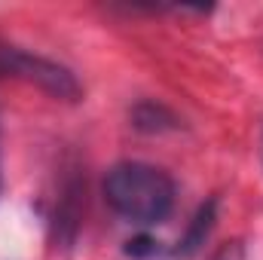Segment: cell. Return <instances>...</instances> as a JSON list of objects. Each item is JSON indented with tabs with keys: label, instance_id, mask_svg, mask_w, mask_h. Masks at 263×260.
<instances>
[{
	"label": "cell",
	"instance_id": "1",
	"mask_svg": "<svg viewBox=\"0 0 263 260\" xmlns=\"http://www.w3.org/2000/svg\"><path fill=\"white\" fill-rule=\"evenodd\" d=\"M104 202L129 224L156 227L175 208V181L150 162H117L104 175Z\"/></svg>",
	"mask_w": 263,
	"mask_h": 260
},
{
	"label": "cell",
	"instance_id": "2",
	"mask_svg": "<svg viewBox=\"0 0 263 260\" xmlns=\"http://www.w3.org/2000/svg\"><path fill=\"white\" fill-rule=\"evenodd\" d=\"M0 80H25L40 86L43 92H49L52 98L62 101H80L83 89L77 83V77L65 65L43 59L37 52H25L18 46H6L0 43Z\"/></svg>",
	"mask_w": 263,
	"mask_h": 260
},
{
	"label": "cell",
	"instance_id": "3",
	"mask_svg": "<svg viewBox=\"0 0 263 260\" xmlns=\"http://www.w3.org/2000/svg\"><path fill=\"white\" fill-rule=\"evenodd\" d=\"M214 220H217V199H208V202H202V205H199V211L193 214V220H190V227H187L184 239L178 242L175 254H178V257H193L199 248L205 245V239H208V233H211Z\"/></svg>",
	"mask_w": 263,
	"mask_h": 260
},
{
	"label": "cell",
	"instance_id": "4",
	"mask_svg": "<svg viewBox=\"0 0 263 260\" xmlns=\"http://www.w3.org/2000/svg\"><path fill=\"white\" fill-rule=\"evenodd\" d=\"M132 126L138 132H150V135H159V132H175L181 129V120L165 107V104H156V101H141L135 110H132Z\"/></svg>",
	"mask_w": 263,
	"mask_h": 260
},
{
	"label": "cell",
	"instance_id": "5",
	"mask_svg": "<svg viewBox=\"0 0 263 260\" xmlns=\"http://www.w3.org/2000/svg\"><path fill=\"white\" fill-rule=\"evenodd\" d=\"M159 248H156V242L150 239V236H138V239H129L126 242V254L129 257H153Z\"/></svg>",
	"mask_w": 263,
	"mask_h": 260
},
{
	"label": "cell",
	"instance_id": "6",
	"mask_svg": "<svg viewBox=\"0 0 263 260\" xmlns=\"http://www.w3.org/2000/svg\"><path fill=\"white\" fill-rule=\"evenodd\" d=\"M242 257H245L242 242H230V245H223V248L214 254V260H242Z\"/></svg>",
	"mask_w": 263,
	"mask_h": 260
},
{
	"label": "cell",
	"instance_id": "7",
	"mask_svg": "<svg viewBox=\"0 0 263 260\" xmlns=\"http://www.w3.org/2000/svg\"><path fill=\"white\" fill-rule=\"evenodd\" d=\"M0 193H3V169H0Z\"/></svg>",
	"mask_w": 263,
	"mask_h": 260
}]
</instances>
